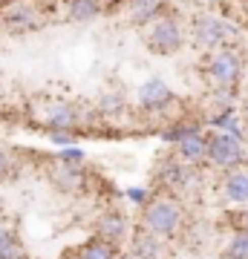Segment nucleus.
I'll return each instance as SVG.
<instances>
[{"label": "nucleus", "instance_id": "nucleus-21", "mask_svg": "<svg viewBox=\"0 0 248 259\" xmlns=\"http://www.w3.org/2000/svg\"><path fill=\"white\" fill-rule=\"evenodd\" d=\"M55 161H64V164H84V161H87V150H81L78 144H75V147H61L55 153Z\"/></svg>", "mask_w": 248, "mask_h": 259}, {"label": "nucleus", "instance_id": "nucleus-29", "mask_svg": "<svg viewBox=\"0 0 248 259\" xmlns=\"http://www.w3.org/2000/svg\"><path fill=\"white\" fill-rule=\"evenodd\" d=\"M38 3H44V6H52V3H58V0H38Z\"/></svg>", "mask_w": 248, "mask_h": 259}, {"label": "nucleus", "instance_id": "nucleus-35", "mask_svg": "<svg viewBox=\"0 0 248 259\" xmlns=\"http://www.w3.org/2000/svg\"><path fill=\"white\" fill-rule=\"evenodd\" d=\"M0 3H3V0H0Z\"/></svg>", "mask_w": 248, "mask_h": 259}, {"label": "nucleus", "instance_id": "nucleus-12", "mask_svg": "<svg viewBox=\"0 0 248 259\" xmlns=\"http://www.w3.org/2000/svg\"><path fill=\"white\" fill-rule=\"evenodd\" d=\"M49 179H52V185L61 193H81L84 187H87V170H84V164H64V161L52 158Z\"/></svg>", "mask_w": 248, "mask_h": 259}, {"label": "nucleus", "instance_id": "nucleus-28", "mask_svg": "<svg viewBox=\"0 0 248 259\" xmlns=\"http://www.w3.org/2000/svg\"><path fill=\"white\" fill-rule=\"evenodd\" d=\"M61 259H81V256H78V250H64V253H61Z\"/></svg>", "mask_w": 248, "mask_h": 259}, {"label": "nucleus", "instance_id": "nucleus-13", "mask_svg": "<svg viewBox=\"0 0 248 259\" xmlns=\"http://www.w3.org/2000/svg\"><path fill=\"white\" fill-rule=\"evenodd\" d=\"M170 150L182 158L185 164H191V167L205 164V158H208V133H205L202 127L193 130V133H188V136H185L179 144H173Z\"/></svg>", "mask_w": 248, "mask_h": 259}, {"label": "nucleus", "instance_id": "nucleus-18", "mask_svg": "<svg viewBox=\"0 0 248 259\" xmlns=\"http://www.w3.org/2000/svg\"><path fill=\"white\" fill-rule=\"evenodd\" d=\"M75 250H78V256H81V259H119L121 256L119 245L104 242V239H98V236H90V239L81 242Z\"/></svg>", "mask_w": 248, "mask_h": 259}, {"label": "nucleus", "instance_id": "nucleus-24", "mask_svg": "<svg viewBox=\"0 0 248 259\" xmlns=\"http://www.w3.org/2000/svg\"><path fill=\"white\" fill-rule=\"evenodd\" d=\"M49 141H52L58 150H61V147H75V144H78V133H66V130H58V133H49Z\"/></svg>", "mask_w": 248, "mask_h": 259}, {"label": "nucleus", "instance_id": "nucleus-8", "mask_svg": "<svg viewBox=\"0 0 248 259\" xmlns=\"http://www.w3.org/2000/svg\"><path fill=\"white\" fill-rule=\"evenodd\" d=\"M136 107L145 115H165V112H170L176 107V93L170 90V83L165 78L153 75V78H147V81L138 83Z\"/></svg>", "mask_w": 248, "mask_h": 259}, {"label": "nucleus", "instance_id": "nucleus-5", "mask_svg": "<svg viewBox=\"0 0 248 259\" xmlns=\"http://www.w3.org/2000/svg\"><path fill=\"white\" fill-rule=\"evenodd\" d=\"M145 37V47L153 52V55H176L179 49L188 44V26H185L179 15L173 12H162L150 26H145L141 32Z\"/></svg>", "mask_w": 248, "mask_h": 259}, {"label": "nucleus", "instance_id": "nucleus-17", "mask_svg": "<svg viewBox=\"0 0 248 259\" xmlns=\"http://www.w3.org/2000/svg\"><path fill=\"white\" fill-rule=\"evenodd\" d=\"M0 259H26L23 239L9 222H0Z\"/></svg>", "mask_w": 248, "mask_h": 259}, {"label": "nucleus", "instance_id": "nucleus-27", "mask_svg": "<svg viewBox=\"0 0 248 259\" xmlns=\"http://www.w3.org/2000/svg\"><path fill=\"white\" fill-rule=\"evenodd\" d=\"M196 3H199V6H222L225 0H196Z\"/></svg>", "mask_w": 248, "mask_h": 259}, {"label": "nucleus", "instance_id": "nucleus-1", "mask_svg": "<svg viewBox=\"0 0 248 259\" xmlns=\"http://www.w3.org/2000/svg\"><path fill=\"white\" fill-rule=\"evenodd\" d=\"M185 222H188L185 202L176 199V196H167V193H153L150 202L138 210V228L156 233V236H162L167 242L173 239V236H179Z\"/></svg>", "mask_w": 248, "mask_h": 259}, {"label": "nucleus", "instance_id": "nucleus-23", "mask_svg": "<svg viewBox=\"0 0 248 259\" xmlns=\"http://www.w3.org/2000/svg\"><path fill=\"white\" fill-rule=\"evenodd\" d=\"M121 107H124V98H121L119 93H104L101 101H98V110L107 112V115H110V112H119Z\"/></svg>", "mask_w": 248, "mask_h": 259}, {"label": "nucleus", "instance_id": "nucleus-34", "mask_svg": "<svg viewBox=\"0 0 248 259\" xmlns=\"http://www.w3.org/2000/svg\"><path fill=\"white\" fill-rule=\"evenodd\" d=\"M245 75H248V69H245Z\"/></svg>", "mask_w": 248, "mask_h": 259}, {"label": "nucleus", "instance_id": "nucleus-33", "mask_svg": "<svg viewBox=\"0 0 248 259\" xmlns=\"http://www.w3.org/2000/svg\"><path fill=\"white\" fill-rule=\"evenodd\" d=\"M0 35H3V29H0Z\"/></svg>", "mask_w": 248, "mask_h": 259}, {"label": "nucleus", "instance_id": "nucleus-16", "mask_svg": "<svg viewBox=\"0 0 248 259\" xmlns=\"http://www.w3.org/2000/svg\"><path fill=\"white\" fill-rule=\"evenodd\" d=\"M220 196L228 204L248 207V173L245 170H231L220 182Z\"/></svg>", "mask_w": 248, "mask_h": 259}, {"label": "nucleus", "instance_id": "nucleus-7", "mask_svg": "<svg viewBox=\"0 0 248 259\" xmlns=\"http://www.w3.org/2000/svg\"><path fill=\"white\" fill-rule=\"evenodd\" d=\"M44 9L38 0H3L0 3V29L9 35H29L44 26Z\"/></svg>", "mask_w": 248, "mask_h": 259}, {"label": "nucleus", "instance_id": "nucleus-31", "mask_svg": "<svg viewBox=\"0 0 248 259\" xmlns=\"http://www.w3.org/2000/svg\"><path fill=\"white\" fill-rule=\"evenodd\" d=\"M245 173H248V164H245Z\"/></svg>", "mask_w": 248, "mask_h": 259}, {"label": "nucleus", "instance_id": "nucleus-32", "mask_svg": "<svg viewBox=\"0 0 248 259\" xmlns=\"http://www.w3.org/2000/svg\"><path fill=\"white\" fill-rule=\"evenodd\" d=\"M245 147H248V139H245Z\"/></svg>", "mask_w": 248, "mask_h": 259}, {"label": "nucleus", "instance_id": "nucleus-15", "mask_svg": "<svg viewBox=\"0 0 248 259\" xmlns=\"http://www.w3.org/2000/svg\"><path fill=\"white\" fill-rule=\"evenodd\" d=\"M162 12H167L165 0H124V15H127V20L138 29L150 26Z\"/></svg>", "mask_w": 248, "mask_h": 259}, {"label": "nucleus", "instance_id": "nucleus-20", "mask_svg": "<svg viewBox=\"0 0 248 259\" xmlns=\"http://www.w3.org/2000/svg\"><path fill=\"white\" fill-rule=\"evenodd\" d=\"M193 130H199L196 121H173V124H167V127L159 130V139L165 141L167 147H173V144H179V141H182L188 133H193Z\"/></svg>", "mask_w": 248, "mask_h": 259}, {"label": "nucleus", "instance_id": "nucleus-3", "mask_svg": "<svg viewBox=\"0 0 248 259\" xmlns=\"http://www.w3.org/2000/svg\"><path fill=\"white\" fill-rule=\"evenodd\" d=\"M153 182L159 185L162 193L182 199V196L196 193V190L202 187L205 179H202V173H199V167L185 164L182 158L170 150V153H162V156L156 158V164H153Z\"/></svg>", "mask_w": 248, "mask_h": 259}, {"label": "nucleus", "instance_id": "nucleus-2", "mask_svg": "<svg viewBox=\"0 0 248 259\" xmlns=\"http://www.w3.org/2000/svg\"><path fill=\"white\" fill-rule=\"evenodd\" d=\"M237 37H239L237 23L211 9H199L188 23V40L199 52H217L222 47H234Z\"/></svg>", "mask_w": 248, "mask_h": 259}, {"label": "nucleus", "instance_id": "nucleus-26", "mask_svg": "<svg viewBox=\"0 0 248 259\" xmlns=\"http://www.w3.org/2000/svg\"><path fill=\"white\" fill-rule=\"evenodd\" d=\"M239 118L245 121V127H248V93L239 98Z\"/></svg>", "mask_w": 248, "mask_h": 259}, {"label": "nucleus", "instance_id": "nucleus-10", "mask_svg": "<svg viewBox=\"0 0 248 259\" xmlns=\"http://www.w3.org/2000/svg\"><path fill=\"white\" fill-rule=\"evenodd\" d=\"M41 118H44L46 133H58V130H66V133H78L81 127V107L69 98H49L41 110Z\"/></svg>", "mask_w": 248, "mask_h": 259}, {"label": "nucleus", "instance_id": "nucleus-4", "mask_svg": "<svg viewBox=\"0 0 248 259\" xmlns=\"http://www.w3.org/2000/svg\"><path fill=\"white\" fill-rule=\"evenodd\" d=\"M202 72L211 90H239V83L245 78V58L237 47H222L217 52H208Z\"/></svg>", "mask_w": 248, "mask_h": 259}, {"label": "nucleus", "instance_id": "nucleus-6", "mask_svg": "<svg viewBox=\"0 0 248 259\" xmlns=\"http://www.w3.org/2000/svg\"><path fill=\"white\" fill-rule=\"evenodd\" d=\"M205 164H211L217 173H231V170H242L248 164V147L245 141L234 139L228 133H208V158Z\"/></svg>", "mask_w": 248, "mask_h": 259}, {"label": "nucleus", "instance_id": "nucleus-9", "mask_svg": "<svg viewBox=\"0 0 248 259\" xmlns=\"http://www.w3.org/2000/svg\"><path fill=\"white\" fill-rule=\"evenodd\" d=\"M133 219H130L127 213L121 210V207H107L95 216V225H92V236H98L104 242H113V245H119L124 248L130 239V233H133Z\"/></svg>", "mask_w": 248, "mask_h": 259}, {"label": "nucleus", "instance_id": "nucleus-14", "mask_svg": "<svg viewBox=\"0 0 248 259\" xmlns=\"http://www.w3.org/2000/svg\"><path fill=\"white\" fill-rule=\"evenodd\" d=\"M110 9V0H64V18L69 23H92Z\"/></svg>", "mask_w": 248, "mask_h": 259}, {"label": "nucleus", "instance_id": "nucleus-30", "mask_svg": "<svg viewBox=\"0 0 248 259\" xmlns=\"http://www.w3.org/2000/svg\"><path fill=\"white\" fill-rule=\"evenodd\" d=\"M119 259H133V256H130L127 250H121V256H119Z\"/></svg>", "mask_w": 248, "mask_h": 259}, {"label": "nucleus", "instance_id": "nucleus-11", "mask_svg": "<svg viewBox=\"0 0 248 259\" xmlns=\"http://www.w3.org/2000/svg\"><path fill=\"white\" fill-rule=\"evenodd\" d=\"M127 253L133 259H170V242L136 225L127 239Z\"/></svg>", "mask_w": 248, "mask_h": 259}, {"label": "nucleus", "instance_id": "nucleus-22", "mask_svg": "<svg viewBox=\"0 0 248 259\" xmlns=\"http://www.w3.org/2000/svg\"><path fill=\"white\" fill-rule=\"evenodd\" d=\"M150 196H153V193H150L147 187H127V190H124V199H127L130 204H136L138 210L150 202Z\"/></svg>", "mask_w": 248, "mask_h": 259}, {"label": "nucleus", "instance_id": "nucleus-25", "mask_svg": "<svg viewBox=\"0 0 248 259\" xmlns=\"http://www.w3.org/2000/svg\"><path fill=\"white\" fill-rule=\"evenodd\" d=\"M12 170H15V158H12V153L6 147H0V182L9 179Z\"/></svg>", "mask_w": 248, "mask_h": 259}, {"label": "nucleus", "instance_id": "nucleus-19", "mask_svg": "<svg viewBox=\"0 0 248 259\" xmlns=\"http://www.w3.org/2000/svg\"><path fill=\"white\" fill-rule=\"evenodd\" d=\"M220 259H248V231H231L220 250Z\"/></svg>", "mask_w": 248, "mask_h": 259}]
</instances>
